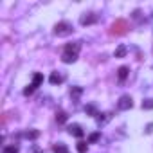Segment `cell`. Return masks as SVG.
<instances>
[{"label":"cell","mask_w":153,"mask_h":153,"mask_svg":"<svg viewBox=\"0 0 153 153\" xmlns=\"http://www.w3.org/2000/svg\"><path fill=\"white\" fill-rule=\"evenodd\" d=\"M126 31H128V22H126L124 18H117V20L112 24V27H110V34H114V36L126 34Z\"/></svg>","instance_id":"6da1fadb"},{"label":"cell","mask_w":153,"mask_h":153,"mask_svg":"<svg viewBox=\"0 0 153 153\" xmlns=\"http://www.w3.org/2000/svg\"><path fill=\"white\" fill-rule=\"evenodd\" d=\"M72 31H74V27L68 22H59L54 27V34L56 36H68V34H72Z\"/></svg>","instance_id":"7a4b0ae2"},{"label":"cell","mask_w":153,"mask_h":153,"mask_svg":"<svg viewBox=\"0 0 153 153\" xmlns=\"http://www.w3.org/2000/svg\"><path fill=\"white\" fill-rule=\"evenodd\" d=\"M96 22H97V16H96L94 13H85V15L79 16V24H81V25H92V24H96Z\"/></svg>","instance_id":"3957f363"},{"label":"cell","mask_w":153,"mask_h":153,"mask_svg":"<svg viewBox=\"0 0 153 153\" xmlns=\"http://www.w3.org/2000/svg\"><path fill=\"white\" fill-rule=\"evenodd\" d=\"M131 106H133V101H131L130 96H123V97L119 99V103H117V108H119V110H130Z\"/></svg>","instance_id":"277c9868"},{"label":"cell","mask_w":153,"mask_h":153,"mask_svg":"<svg viewBox=\"0 0 153 153\" xmlns=\"http://www.w3.org/2000/svg\"><path fill=\"white\" fill-rule=\"evenodd\" d=\"M68 133L74 137H83V128L79 124H70L68 126Z\"/></svg>","instance_id":"5b68a950"},{"label":"cell","mask_w":153,"mask_h":153,"mask_svg":"<svg viewBox=\"0 0 153 153\" xmlns=\"http://www.w3.org/2000/svg\"><path fill=\"white\" fill-rule=\"evenodd\" d=\"M79 43H67L65 45V52H72V54H78L79 52Z\"/></svg>","instance_id":"8992f818"},{"label":"cell","mask_w":153,"mask_h":153,"mask_svg":"<svg viewBox=\"0 0 153 153\" xmlns=\"http://www.w3.org/2000/svg\"><path fill=\"white\" fill-rule=\"evenodd\" d=\"M49 81H51L52 85H59V83L63 81V76L58 74V72H52V74H51V78H49Z\"/></svg>","instance_id":"52a82bcc"},{"label":"cell","mask_w":153,"mask_h":153,"mask_svg":"<svg viewBox=\"0 0 153 153\" xmlns=\"http://www.w3.org/2000/svg\"><path fill=\"white\" fill-rule=\"evenodd\" d=\"M61 59H63V63H74L76 59H78V54H72V52H65Z\"/></svg>","instance_id":"ba28073f"},{"label":"cell","mask_w":153,"mask_h":153,"mask_svg":"<svg viewBox=\"0 0 153 153\" xmlns=\"http://www.w3.org/2000/svg\"><path fill=\"white\" fill-rule=\"evenodd\" d=\"M24 137H25V139L34 140V139H38V137H40V131H38V130H29V131H25V133H24Z\"/></svg>","instance_id":"9c48e42d"},{"label":"cell","mask_w":153,"mask_h":153,"mask_svg":"<svg viewBox=\"0 0 153 153\" xmlns=\"http://www.w3.org/2000/svg\"><path fill=\"white\" fill-rule=\"evenodd\" d=\"M128 72H130L128 67H121V68H119V81H124V79L128 78Z\"/></svg>","instance_id":"30bf717a"},{"label":"cell","mask_w":153,"mask_h":153,"mask_svg":"<svg viewBox=\"0 0 153 153\" xmlns=\"http://www.w3.org/2000/svg\"><path fill=\"white\" fill-rule=\"evenodd\" d=\"M52 149H54V153H68L67 146H65V144H61V142H59V144H54V148H52Z\"/></svg>","instance_id":"8fae6325"},{"label":"cell","mask_w":153,"mask_h":153,"mask_svg":"<svg viewBox=\"0 0 153 153\" xmlns=\"http://www.w3.org/2000/svg\"><path fill=\"white\" fill-rule=\"evenodd\" d=\"M126 54V47L124 45H119L117 49H115V58H123Z\"/></svg>","instance_id":"7c38bea8"},{"label":"cell","mask_w":153,"mask_h":153,"mask_svg":"<svg viewBox=\"0 0 153 153\" xmlns=\"http://www.w3.org/2000/svg\"><path fill=\"white\" fill-rule=\"evenodd\" d=\"M142 110H153V99H144L142 101Z\"/></svg>","instance_id":"4fadbf2b"},{"label":"cell","mask_w":153,"mask_h":153,"mask_svg":"<svg viewBox=\"0 0 153 153\" xmlns=\"http://www.w3.org/2000/svg\"><path fill=\"white\" fill-rule=\"evenodd\" d=\"M56 121H58L59 124H63V123L67 121V114H65V112H58V114H56Z\"/></svg>","instance_id":"5bb4252c"},{"label":"cell","mask_w":153,"mask_h":153,"mask_svg":"<svg viewBox=\"0 0 153 153\" xmlns=\"http://www.w3.org/2000/svg\"><path fill=\"white\" fill-rule=\"evenodd\" d=\"M42 81H43V76H42V74H34V78H33V85H34V87H38V85H42Z\"/></svg>","instance_id":"9a60e30c"},{"label":"cell","mask_w":153,"mask_h":153,"mask_svg":"<svg viewBox=\"0 0 153 153\" xmlns=\"http://www.w3.org/2000/svg\"><path fill=\"white\" fill-rule=\"evenodd\" d=\"M81 92H83V90H81L79 87H76V88H72V90H70V96H72V97H79V96H81Z\"/></svg>","instance_id":"2e32d148"},{"label":"cell","mask_w":153,"mask_h":153,"mask_svg":"<svg viewBox=\"0 0 153 153\" xmlns=\"http://www.w3.org/2000/svg\"><path fill=\"white\" fill-rule=\"evenodd\" d=\"M4 153H18V146H6Z\"/></svg>","instance_id":"e0dca14e"},{"label":"cell","mask_w":153,"mask_h":153,"mask_svg":"<svg viewBox=\"0 0 153 153\" xmlns=\"http://www.w3.org/2000/svg\"><path fill=\"white\" fill-rule=\"evenodd\" d=\"M34 88H36L34 85H29V87H25V88H24V94H25V96H31V94L34 92Z\"/></svg>","instance_id":"ac0fdd59"},{"label":"cell","mask_w":153,"mask_h":153,"mask_svg":"<svg viewBox=\"0 0 153 153\" xmlns=\"http://www.w3.org/2000/svg\"><path fill=\"white\" fill-rule=\"evenodd\" d=\"M85 112H87V114H92V115H97V112H96V106H92V105L85 106Z\"/></svg>","instance_id":"d6986e66"},{"label":"cell","mask_w":153,"mask_h":153,"mask_svg":"<svg viewBox=\"0 0 153 153\" xmlns=\"http://www.w3.org/2000/svg\"><path fill=\"white\" fill-rule=\"evenodd\" d=\"M78 151L79 153H87V142H78Z\"/></svg>","instance_id":"ffe728a7"},{"label":"cell","mask_w":153,"mask_h":153,"mask_svg":"<svg viewBox=\"0 0 153 153\" xmlns=\"http://www.w3.org/2000/svg\"><path fill=\"white\" fill-rule=\"evenodd\" d=\"M105 115H106V114H97V115H96V121H97L99 124H101V123H105V121H106V117H105Z\"/></svg>","instance_id":"44dd1931"},{"label":"cell","mask_w":153,"mask_h":153,"mask_svg":"<svg viewBox=\"0 0 153 153\" xmlns=\"http://www.w3.org/2000/svg\"><path fill=\"white\" fill-rule=\"evenodd\" d=\"M97 139H99V133H92V135L88 137V140H90V142H96Z\"/></svg>","instance_id":"7402d4cb"},{"label":"cell","mask_w":153,"mask_h":153,"mask_svg":"<svg viewBox=\"0 0 153 153\" xmlns=\"http://www.w3.org/2000/svg\"><path fill=\"white\" fill-rule=\"evenodd\" d=\"M144 131H146V133H151V131H153V123H149V124L146 126V130H144Z\"/></svg>","instance_id":"603a6c76"},{"label":"cell","mask_w":153,"mask_h":153,"mask_svg":"<svg viewBox=\"0 0 153 153\" xmlns=\"http://www.w3.org/2000/svg\"><path fill=\"white\" fill-rule=\"evenodd\" d=\"M33 153H40V148H38V146H34V148H33Z\"/></svg>","instance_id":"cb8c5ba5"}]
</instances>
